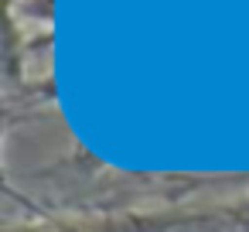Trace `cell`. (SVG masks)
Masks as SVG:
<instances>
[{
  "mask_svg": "<svg viewBox=\"0 0 249 232\" xmlns=\"http://www.w3.org/2000/svg\"><path fill=\"white\" fill-rule=\"evenodd\" d=\"M52 232H75V229H52Z\"/></svg>",
  "mask_w": 249,
  "mask_h": 232,
  "instance_id": "7a4b0ae2",
  "label": "cell"
},
{
  "mask_svg": "<svg viewBox=\"0 0 249 232\" xmlns=\"http://www.w3.org/2000/svg\"><path fill=\"white\" fill-rule=\"evenodd\" d=\"M225 232H249V201L232 212V218L225 222Z\"/></svg>",
  "mask_w": 249,
  "mask_h": 232,
  "instance_id": "6da1fadb",
  "label": "cell"
}]
</instances>
